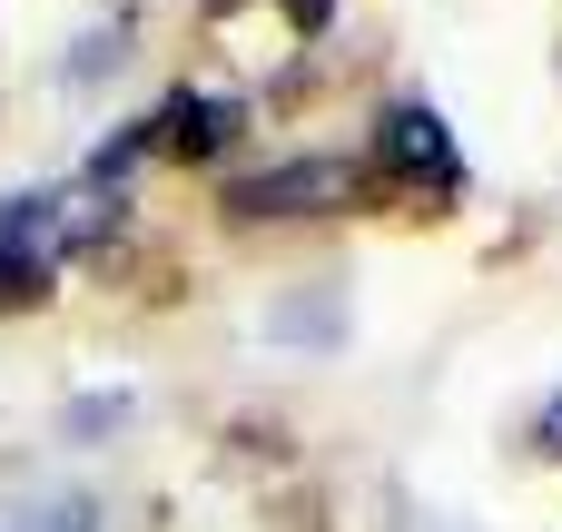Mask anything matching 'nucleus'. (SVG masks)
Returning a JSON list of instances; mask_svg holds the SVG:
<instances>
[{
  "instance_id": "1",
  "label": "nucleus",
  "mask_w": 562,
  "mask_h": 532,
  "mask_svg": "<svg viewBox=\"0 0 562 532\" xmlns=\"http://www.w3.org/2000/svg\"><path fill=\"white\" fill-rule=\"evenodd\" d=\"M356 197H366L356 158H277V168L227 188V217H336Z\"/></svg>"
},
{
  "instance_id": "2",
  "label": "nucleus",
  "mask_w": 562,
  "mask_h": 532,
  "mask_svg": "<svg viewBox=\"0 0 562 532\" xmlns=\"http://www.w3.org/2000/svg\"><path fill=\"white\" fill-rule=\"evenodd\" d=\"M375 168H385V178H405V188H435V197H454V188H464L454 128H445V109H425V99H395V109L375 118Z\"/></svg>"
},
{
  "instance_id": "3",
  "label": "nucleus",
  "mask_w": 562,
  "mask_h": 532,
  "mask_svg": "<svg viewBox=\"0 0 562 532\" xmlns=\"http://www.w3.org/2000/svg\"><path fill=\"white\" fill-rule=\"evenodd\" d=\"M237 128H247V109H237L227 89H178V99L158 109V148L188 158V168H198V158H227Z\"/></svg>"
},
{
  "instance_id": "4",
  "label": "nucleus",
  "mask_w": 562,
  "mask_h": 532,
  "mask_svg": "<svg viewBox=\"0 0 562 532\" xmlns=\"http://www.w3.org/2000/svg\"><path fill=\"white\" fill-rule=\"evenodd\" d=\"M336 286H306V296H286V306H267V336L277 346H336Z\"/></svg>"
},
{
  "instance_id": "5",
  "label": "nucleus",
  "mask_w": 562,
  "mask_h": 532,
  "mask_svg": "<svg viewBox=\"0 0 562 532\" xmlns=\"http://www.w3.org/2000/svg\"><path fill=\"white\" fill-rule=\"evenodd\" d=\"M0 532H99V503L89 494H40V503H20Z\"/></svg>"
},
{
  "instance_id": "6",
  "label": "nucleus",
  "mask_w": 562,
  "mask_h": 532,
  "mask_svg": "<svg viewBox=\"0 0 562 532\" xmlns=\"http://www.w3.org/2000/svg\"><path fill=\"white\" fill-rule=\"evenodd\" d=\"M119 59H128V30H89V39L69 49V69H59V79H69V89H99Z\"/></svg>"
},
{
  "instance_id": "7",
  "label": "nucleus",
  "mask_w": 562,
  "mask_h": 532,
  "mask_svg": "<svg viewBox=\"0 0 562 532\" xmlns=\"http://www.w3.org/2000/svg\"><path fill=\"white\" fill-rule=\"evenodd\" d=\"M128 415H138V395H79V405H69V444H99V434H119Z\"/></svg>"
},
{
  "instance_id": "8",
  "label": "nucleus",
  "mask_w": 562,
  "mask_h": 532,
  "mask_svg": "<svg viewBox=\"0 0 562 532\" xmlns=\"http://www.w3.org/2000/svg\"><path fill=\"white\" fill-rule=\"evenodd\" d=\"M30 296H49V257L0 247V306H30Z\"/></svg>"
},
{
  "instance_id": "9",
  "label": "nucleus",
  "mask_w": 562,
  "mask_h": 532,
  "mask_svg": "<svg viewBox=\"0 0 562 532\" xmlns=\"http://www.w3.org/2000/svg\"><path fill=\"white\" fill-rule=\"evenodd\" d=\"M286 20H296V39H326V20H336V0H286Z\"/></svg>"
},
{
  "instance_id": "10",
  "label": "nucleus",
  "mask_w": 562,
  "mask_h": 532,
  "mask_svg": "<svg viewBox=\"0 0 562 532\" xmlns=\"http://www.w3.org/2000/svg\"><path fill=\"white\" fill-rule=\"evenodd\" d=\"M533 444H543V454H553V464H562V395H553V405H543V425H533Z\"/></svg>"
},
{
  "instance_id": "11",
  "label": "nucleus",
  "mask_w": 562,
  "mask_h": 532,
  "mask_svg": "<svg viewBox=\"0 0 562 532\" xmlns=\"http://www.w3.org/2000/svg\"><path fill=\"white\" fill-rule=\"evenodd\" d=\"M405 532H474V523H445V513H435V523H425V513H405Z\"/></svg>"
},
{
  "instance_id": "12",
  "label": "nucleus",
  "mask_w": 562,
  "mask_h": 532,
  "mask_svg": "<svg viewBox=\"0 0 562 532\" xmlns=\"http://www.w3.org/2000/svg\"><path fill=\"white\" fill-rule=\"evenodd\" d=\"M0 523H10V513H0Z\"/></svg>"
}]
</instances>
